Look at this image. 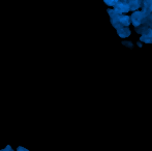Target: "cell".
Returning <instances> with one entry per match:
<instances>
[{"instance_id": "obj_1", "label": "cell", "mask_w": 152, "mask_h": 151, "mask_svg": "<svg viewBox=\"0 0 152 151\" xmlns=\"http://www.w3.org/2000/svg\"><path fill=\"white\" fill-rule=\"evenodd\" d=\"M146 18H147V15H145L144 12H142L141 10H137V12H132V17H130V23L136 27H139L141 25L145 24L146 22Z\"/></svg>"}, {"instance_id": "obj_2", "label": "cell", "mask_w": 152, "mask_h": 151, "mask_svg": "<svg viewBox=\"0 0 152 151\" xmlns=\"http://www.w3.org/2000/svg\"><path fill=\"white\" fill-rule=\"evenodd\" d=\"M114 12H116L117 15H123L126 14V12H129V6H128L127 1H124V0H121V1H117L116 5L113 7Z\"/></svg>"}, {"instance_id": "obj_3", "label": "cell", "mask_w": 152, "mask_h": 151, "mask_svg": "<svg viewBox=\"0 0 152 151\" xmlns=\"http://www.w3.org/2000/svg\"><path fill=\"white\" fill-rule=\"evenodd\" d=\"M142 2L143 1H141V0H129V1H127L128 6H129V10H132L134 12L139 10L142 7Z\"/></svg>"}, {"instance_id": "obj_4", "label": "cell", "mask_w": 152, "mask_h": 151, "mask_svg": "<svg viewBox=\"0 0 152 151\" xmlns=\"http://www.w3.org/2000/svg\"><path fill=\"white\" fill-rule=\"evenodd\" d=\"M140 42L145 44H152V29L149 28L143 35H141Z\"/></svg>"}, {"instance_id": "obj_5", "label": "cell", "mask_w": 152, "mask_h": 151, "mask_svg": "<svg viewBox=\"0 0 152 151\" xmlns=\"http://www.w3.org/2000/svg\"><path fill=\"white\" fill-rule=\"evenodd\" d=\"M117 33H118V35L120 36L121 38H126L128 37L130 35V29L128 28V27H120L119 29H117Z\"/></svg>"}, {"instance_id": "obj_6", "label": "cell", "mask_w": 152, "mask_h": 151, "mask_svg": "<svg viewBox=\"0 0 152 151\" xmlns=\"http://www.w3.org/2000/svg\"><path fill=\"white\" fill-rule=\"evenodd\" d=\"M119 23L123 27H128L130 25V17L127 15H120L119 16Z\"/></svg>"}, {"instance_id": "obj_7", "label": "cell", "mask_w": 152, "mask_h": 151, "mask_svg": "<svg viewBox=\"0 0 152 151\" xmlns=\"http://www.w3.org/2000/svg\"><path fill=\"white\" fill-rule=\"evenodd\" d=\"M148 29H149V27L147 26L146 24H143L139 27H136V32L139 33V34H141V35H143L147 30H148Z\"/></svg>"}, {"instance_id": "obj_8", "label": "cell", "mask_w": 152, "mask_h": 151, "mask_svg": "<svg viewBox=\"0 0 152 151\" xmlns=\"http://www.w3.org/2000/svg\"><path fill=\"white\" fill-rule=\"evenodd\" d=\"M145 24H146L147 26H148L150 29H152V12H150V14H149L148 16H147L146 22H145Z\"/></svg>"}, {"instance_id": "obj_9", "label": "cell", "mask_w": 152, "mask_h": 151, "mask_svg": "<svg viewBox=\"0 0 152 151\" xmlns=\"http://www.w3.org/2000/svg\"><path fill=\"white\" fill-rule=\"evenodd\" d=\"M108 14H109V16H110V18H114V17H117V16H119V15H117L116 12H114V9H112V8H109L108 10Z\"/></svg>"}, {"instance_id": "obj_10", "label": "cell", "mask_w": 152, "mask_h": 151, "mask_svg": "<svg viewBox=\"0 0 152 151\" xmlns=\"http://www.w3.org/2000/svg\"><path fill=\"white\" fill-rule=\"evenodd\" d=\"M104 3H106L107 5L113 6V7H114V6L116 5V3H117V0H113V1H108V0H104Z\"/></svg>"}, {"instance_id": "obj_11", "label": "cell", "mask_w": 152, "mask_h": 151, "mask_svg": "<svg viewBox=\"0 0 152 151\" xmlns=\"http://www.w3.org/2000/svg\"><path fill=\"white\" fill-rule=\"evenodd\" d=\"M122 44H123L124 46H126V47H129V48H132V47H134V44H132V42H127V40H123V42H122Z\"/></svg>"}, {"instance_id": "obj_12", "label": "cell", "mask_w": 152, "mask_h": 151, "mask_svg": "<svg viewBox=\"0 0 152 151\" xmlns=\"http://www.w3.org/2000/svg\"><path fill=\"white\" fill-rule=\"evenodd\" d=\"M1 151H14V150H12V147H10V146L8 145V146H6V147L4 148L3 150H1Z\"/></svg>"}, {"instance_id": "obj_13", "label": "cell", "mask_w": 152, "mask_h": 151, "mask_svg": "<svg viewBox=\"0 0 152 151\" xmlns=\"http://www.w3.org/2000/svg\"><path fill=\"white\" fill-rule=\"evenodd\" d=\"M17 151H28L27 149H25L24 147H18V150Z\"/></svg>"}]
</instances>
